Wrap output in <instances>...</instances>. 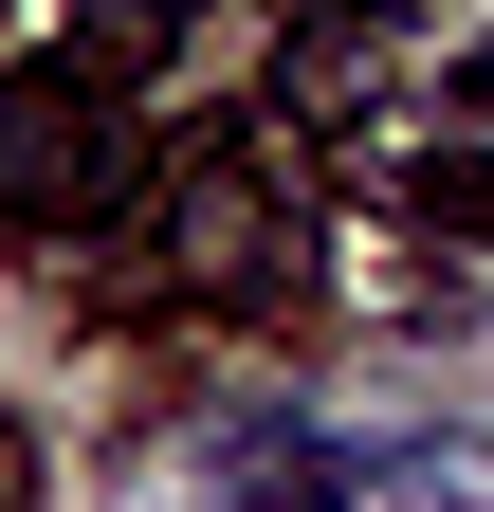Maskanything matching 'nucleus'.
I'll return each instance as SVG.
<instances>
[{
    "label": "nucleus",
    "instance_id": "1",
    "mask_svg": "<svg viewBox=\"0 0 494 512\" xmlns=\"http://www.w3.org/2000/svg\"><path fill=\"white\" fill-rule=\"evenodd\" d=\"M129 110L92 74H0V202L19 220H129Z\"/></svg>",
    "mask_w": 494,
    "mask_h": 512
},
{
    "label": "nucleus",
    "instance_id": "2",
    "mask_svg": "<svg viewBox=\"0 0 494 512\" xmlns=\"http://www.w3.org/2000/svg\"><path fill=\"white\" fill-rule=\"evenodd\" d=\"M220 494H238V512H348V458H330V439H238Z\"/></svg>",
    "mask_w": 494,
    "mask_h": 512
},
{
    "label": "nucleus",
    "instance_id": "3",
    "mask_svg": "<svg viewBox=\"0 0 494 512\" xmlns=\"http://www.w3.org/2000/svg\"><path fill=\"white\" fill-rule=\"evenodd\" d=\"M385 202H403L421 238H494V147H421V165L385 183Z\"/></svg>",
    "mask_w": 494,
    "mask_h": 512
},
{
    "label": "nucleus",
    "instance_id": "4",
    "mask_svg": "<svg viewBox=\"0 0 494 512\" xmlns=\"http://www.w3.org/2000/svg\"><path fill=\"white\" fill-rule=\"evenodd\" d=\"M165 19H183V0H92V55H147Z\"/></svg>",
    "mask_w": 494,
    "mask_h": 512
},
{
    "label": "nucleus",
    "instance_id": "5",
    "mask_svg": "<svg viewBox=\"0 0 494 512\" xmlns=\"http://www.w3.org/2000/svg\"><path fill=\"white\" fill-rule=\"evenodd\" d=\"M440 92H458V128H494V19L458 37V74H440Z\"/></svg>",
    "mask_w": 494,
    "mask_h": 512
},
{
    "label": "nucleus",
    "instance_id": "6",
    "mask_svg": "<svg viewBox=\"0 0 494 512\" xmlns=\"http://www.w3.org/2000/svg\"><path fill=\"white\" fill-rule=\"evenodd\" d=\"M0 512H37V421L0 403Z\"/></svg>",
    "mask_w": 494,
    "mask_h": 512
}]
</instances>
